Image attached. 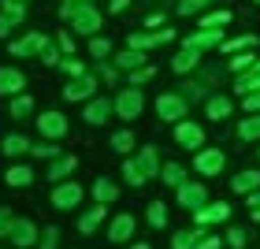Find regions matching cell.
<instances>
[{"label": "cell", "instance_id": "60d3db41", "mask_svg": "<svg viewBox=\"0 0 260 249\" xmlns=\"http://www.w3.org/2000/svg\"><path fill=\"white\" fill-rule=\"evenodd\" d=\"M60 67L67 71V75H75V78H78V75H86V67H82L78 60H60Z\"/></svg>", "mask_w": 260, "mask_h": 249}, {"label": "cell", "instance_id": "484cf974", "mask_svg": "<svg viewBox=\"0 0 260 249\" xmlns=\"http://www.w3.org/2000/svg\"><path fill=\"white\" fill-rule=\"evenodd\" d=\"M0 149H4V157H19V152L30 149V141L22 134H11V138H4V145H0Z\"/></svg>", "mask_w": 260, "mask_h": 249}, {"label": "cell", "instance_id": "5b68a950", "mask_svg": "<svg viewBox=\"0 0 260 249\" xmlns=\"http://www.w3.org/2000/svg\"><path fill=\"white\" fill-rule=\"evenodd\" d=\"M205 201H208V194H205V186L201 182H182L179 186V205L182 208H205Z\"/></svg>", "mask_w": 260, "mask_h": 249}, {"label": "cell", "instance_id": "6da1fadb", "mask_svg": "<svg viewBox=\"0 0 260 249\" xmlns=\"http://www.w3.org/2000/svg\"><path fill=\"white\" fill-rule=\"evenodd\" d=\"M141 108H145V97L130 86V89H123L119 97H115V112H119V119H138L141 115Z\"/></svg>", "mask_w": 260, "mask_h": 249}, {"label": "cell", "instance_id": "9c48e42d", "mask_svg": "<svg viewBox=\"0 0 260 249\" xmlns=\"http://www.w3.org/2000/svg\"><path fill=\"white\" fill-rule=\"evenodd\" d=\"M45 34H26V38H19V41H11V56H34V52H45Z\"/></svg>", "mask_w": 260, "mask_h": 249}, {"label": "cell", "instance_id": "1f68e13d", "mask_svg": "<svg viewBox=\"0 0 260 249\" xmlns=\"http://www.w3.org/2000/svg\"><path fill=\"white\" fill-rule=\"evenodd\" d=\"M149 223H152V227H164V223H168V208H164V201H152V205H149Z\"/></svg>", "mask_w": 260, "mask_h": 249}, {"label": "cell", "instance_id": "ee69618b", "mask_svg": "<svg viewBox=\"0 0 260 249\" xmlns=\"http://www.w3.org/2000/svg\"><path fill=\"white\" fill-rule=\"evenodd\" d=\"M30 152H34V157H56L60 145H30Z\"/></svg>", "mask_w": 260, "mask_h": 249}, {"label": "cell", "instance_id": "277c9868", "mask_svg": "<svg viewBox=\"0 0 260 249\" xmlns=\"http://www.w3.org/2000/svg\"><path fill=\"white\" fill-rule=\"evenodd\" d=\"M223 149H201L197 152V160H193V168H197V175H219L223 171Z\"/></svg>", "mask_w": 260, "mask_h": 249}, {"label": "cell", "instance_id": "ac0fdd59", "mask_svg": "<svg viewBox=\"0 0 260 249\" xmlns=\"http://www.w3.org/2000/svg\"><path fill=\"white\" fill-rule=\"evenodd\" d=\"M227 216H231V205H205V208L193 212V220L201 223V227H205V223H223Z\"/></svg>", "mask_w": 260, "mask_h": 249}, {"label": "cell", "instance_id": "52a82bcc", "mask_svg": "<svg viewBox=\"0 0 260 249\" xmlns=\"http://www.w3.org/2000/svg\"><path fill=\"white\" fill-rule=\"evenodd\" d=\"M38 130H41V138H63L67 134V119L60 112H45V115H38Z\"/></svg>", "mask_w": 260, "mask_h": 249}, {"label": "cell", "instance_id": "d590c367", "mask_svg": "<svg viewBox=\"0 0 260 249\" xmlns=\"http://www.w3.org/2000/svg\"><path fill=\"white\" fill-rule=\"evenodd\" d=\"M30 108H34L30 97H15V104H11V115H15V119H22V115H30Z\"/></svg>", "mask_w": 260, "mask_h": 249}, {"label": "cell", "instance_id": "603a6c76", "mask_svg": "<svg viewBox=\"0 0 260 249\" xmlns=\"http://www.w3.org/2000/svg\"><path fill=\"white\" fill-rule=\"evenodd\" d=\"M197 60H201V56H197V49H182V52L171 60V67L179 71V75H186V71H193V67H197Z\"/></svg>", "mask_w": 260, "mask_h": 249}, {"label": "cell", "instance_id": "ab89813d", "mask_svg": "<svg viewBox=\"0 0 260 249\" xmlns=\"http://www.w3.org/2000/svg\"><path fill=\"white\" fill-rule=\"evenodd\" d=\"M4 11H8V15H15V19H22V15H26L22 0H4Z\"/></svg>", "mask_w": 260, "mask_h": 249}, {"label": "cell", "instance_id": "d4e9b609", "mask_svg": "<svg viewBox=\"0 0 260 249\" xmlns=\"http://www.w3.org/2000/svg\"><path fill=\"white\" fill-rule=\"evenodd\" d=\"M227 115H231V101L227 97H212L208 101V119L219 123V119H227Z\"/></svg>", "mask_w": 260, "mask_h": 249}, {"label": "cell", "instance_id": "7c38bea8", "mask_svg": "<svg viewBox=\"0 0 260 249\" xmlns=\"http://www.w3.org/2000/svg\"><path fill=\"white\" fill-rule=\"evenodd\" d=\"M212 45H223V30H197L182 41V49H212Z\"/></svg>", "mask_w": 260, "mask_h": 249}, {"label": "cell", "instance_id": "7402d4cb", "mask_svg": "<svg viewBox=\"0 0 260 249\" xmlns=\"http://www.w3.org/2000/svg\"><path fill=\"white\" fill-rule=\"evenodd\" d=\"M75 168H78V160H75V157H63V160H56L52 168H49V175H45V179H49V182H60V179H67Z\"/></svg>", "mask_w": 260, "mask_h": 249}, {"label": "cell", "instance_id": "c3c4849f", "mask_svg": "<svg viewBox=\"0 0 260 249\" xmlns=\"http://www.w3.org/2000/svg\"><path fill=\"white\" fill-rule=\"evenodd\" d=\"M245 112H249V115H253V112H260V89L245 97Z\"/></svg>", "mask_w": 260, "mask_h": 249}, {"label": "cell", "instance_id": "816d5d0a", "mask_svg": "<svg viewBox=\"0 0 260 249\" xmlns=\"http://www.w3.org/2000/svg\"><path fill=\"white\" fill-rule=\"evenodd\" d=\"M249 208H260V190H253V194H249Z\"/></svg>", "mask_w": 260, "mask_h": 249}, {"label": "cell", "instance_id": "681fc988", "mask_svg": "<svg viewBox=\"0 0 260 249\" xmlns=\"http://www.w3.org/2000/svg\"><path fill=\"white\" fill-rule=\"evenodd\" d=\"M60 49H63V52H75V38H71V34H67V30L60 34Z\"/></svg>", "mask_w": 260, "mask_h": 249}, {"label": "cell", "instance_id": "7a4b0ae2", "mask_svg": "<svg viewBox=\"0 0 260 249\" xmlns=\"http://www.w3.org/2000/svg\"><path fill=\"white\" fill-rule=\"evenodd\" d=\"M71 26H75V34H97L101 30V11L89 8V4H82L75 15H71Z\"/></svg>", "mask_w": 260, "mask_h": 249}, {"label": "cell", "instance_id": "8d00e7d4", "mask_svg": "<svg viewBox=\"0 0 260 249\" xmlns=\"http://www.w3.org/2000/svg\"><path fill=\"white\" fill-rule=\"evenodd\" d=\"M245 67H256V56L253 52H242V56H234V60H231V71H245Z\"/></svg>", "mask_w": 260, "mask_h": 249}, {"label": "cell", "instance_id": "ffe728a7", "mask_svg": "<svg viewBox=\"0 0 260 249\" xmlns=\"http://www.w3.org/2000/svg\"><path fill=\"white\" fill-rule=\"evenodd\" d=\"M93 197H97L101 205H112V201L119 197V190H115V182H112V179H104V175H101V179L93 182Z\"/></svg>", "mask_w": 260, "mask_h": 249}, {"label": "cell", "instance_id": "30bf717a", "mask_svg": "<svg viewBox=\"0 0 260 249\" xmlns=\"http://www.w3.org/2000/svg\"><path fill=\"white\" fill-rule=\"evenodd\" d=\"M78 201H82V186L78 182H63V186L52 190V205L56 208H75Z\"/></svg>", "mask_w": 260, "mask_h": 249}, {"label": "cell", "instance_id": "e575fe53", "mask_svg": "<svg viewBox=\"0 0 260 249\" xmlns=\"http://www.w3.org/2000/svg\"><path fill=\"white\" fill-rule=\"evenodd\" d=\"M141 60H145V56H141V49H126V52L115 56V64H119V67H138Z\"/></svg>", "mask_w": 260, "mask_h": 249}, {"label": "cell", "instance_id": "5bb4252c", "mask_svg": "<svg viewBox=\"0 0 260 249\" xmlns=\"http://www.w3.org/2000/svg\"><path fill=\"white\" fill-rule=\"evenodd\" d=\"M175 38V30H156V34H130V49H152V45H164V41H171Z\"/></svg>", "mask_w": 260, "mask_h": 249}, {"label": "cell", "instance_id": "f5cc1de1", "mask_svg": "<svg viewBox=\"0 0 260 249\" xmlns=\"http://www.w3.org/2000/svg\"><path fill=\"white\" fill-rule=\"evenodd\" d=\"M130 249H149V245H145V242H134V245H130Z\"/></svg>", "mask_w": 260, "mask_h": 249}, {"label": "cell", "instance_id": "8992f818", "mask_svg": "<svg viewBox=\"0 0 260 249\" xmlns=\"http://www.w3.org/2000/svg\"><path fill=\"white\" fill-rule=\"evenodd\" d=\"M175 141H179L182 149H201L205 145V130H201L197 123H179L175 127Z\"/></svg>", "mask_w": 260, "mask_h": 249}, {"label": "cell", "instance_id": "44dd1931", "mask_svg": "<svg viewBox=\"0 0 260 249\" xmlns=\"http://www.w3.org/2000/svg\"><path fill=\"white\" fill-rule=\"evenodd\" d=\"M104 208H108V205H101V201H97V205H93L86 216L78 220V231H82V234H93V231H97V223L104 220Z\"/></svg>", "mask_w": 260, "mask_h": 249}, {"label": "cell", "instance_id": "f907efd6", "mask_svg": "<svg viewBox=\"0 0 260 249\" xmlns=\"http://www.w3.org/2000/svg\"><path fill=\"white\" fill-rule=\"evenodd\" d=\"M197 249H219V238H201Z\"/></svg>", "mask_w": 260, "mask_h": 249}, {"label": "cell", "instance_id": "74e56055", "mask_svg": "<svg viewBox=\"0 0 260 249\" xmlns=\"http://www.w3.org/2000/svg\"><path fill=\"white\" fill-rule=\"evenodd\" d=\"M212 0H182L179 4V15H193V11H201V8H208Z\"/></svg>", "mask_w": 260, "mask_h": 249}, {"label": "cell", "instance_id": "ba28073f", "mask_svg": "<svg viewBox=\"0 0 260 249\" xmlns=\"http://www.w3.org/2000/svg\"><path fill=\"white\" fill-rule=\"evenodd\" d=\"M8 238L15 242L19 249H30L34 242H38V227H34L30 220H15V223H11V234H8Z\"/></svg>", "mask_w": 260, "mask_h": 249}, {"label": "cell", "instance_id": "d6a6232c", "mask_svg": "<svg viewBox=\"0 0 260 249\" xmlns=\"http://www.w3.org/2000/svg\"><path fill=\"white\" fill-rule=\"evenodd\" d=\"M89 52L104 64V56H112V41H108V38H93V41H89Z\"/></svg>", "mask_w": 260, "mask_h": 249}, {"label": "cell", "instance_id": "836d02e7", "mask_svg": "<svg viewBox=\"0 0 260 249\" xmlns=\"http://www.w3.org/2000/svg\"><path fill=\"white\" fill-rule=\"evenodd\" d=\"M112 149L115 152H130L134 149V134H130V130H119V134L112 138Z\"/></svg>", "mask_w": 260, "mask_h": 249}, {"label": "cell", "instance_id": "83f0119b", "mask_svg": "<svg viewBox=\"0 0 260 249\" xmlns=\"http://www.w3.org/2000/svg\"><path fill=\"white\" fill-rule=\"evenodd\" d=\"M242 49H256V34H242L234 41H223V52H242Z\"/></svg>", "mask_w": 260, "mask_h": 249}, {"label": "cell", "instance_id": "cb8c5ba5", "mask_svg": "<svg viewBox=\"0 0 260 249\" xmlns=\"http://www.w3.org/2000/svg\"><path fill=\"white\" fill-rule=\"evenodd\" d=\"M4 182H8V186H19V190H22V186H30V182H34V171H30V168H22V164H19V168H8Z\"/></svg>", "mask_w": 260, "mask_h": 249}, {"label": "cell", "instance_id": "8fae6325", "mask_svg": "<svg viewBox=\"0 0 260 249\" xmlns=\"http://www.w3.org/2000/svg\"><path fill=\"white\" fill-rule=\"evenodd\" d=\"M93 89H97V78H93V75H78V78L63 89V97H67V101H86V97H93Z\"/></svg>", "mask_w": 260, "mask_h": 249}, {"label": "cell", "instance_id": "4316f807", "mask_svg": "<svg viewBox=\"0 0 260 249\" xmlns=\"http://www.w3.org/2000/svg\"><path fill=\"white\" fill-rule=\"evenodd\" d=\"M231 22V11H212V15L201 19V30H223Z\"/></svg>", "mask_w": 260, "mask_h": 249}, {"label": "cell", "instance_id": "d6986e66", "mask_svg": "<svg viewBox=\"0 0 260 249\" xmlns=\"http://www.w3.org/2000/svg\"><path fill=\"white\" fill-rule=\"evenodd\" d=\"M231 186H234V194H253V190H260V171H242V175H234Z\"/></svg>", "mask_w": 260, "mask_h": 249}, {"label": "cell", "instance_id": "b9f144b4", "mask_svg": "<svg viewBox=\"0 0 260 249\" xmlns=\"http://www.w3.org/2000/svg\"><path fill=\"white\" fill-rule=\"evenodd\" d=\"M15 22H19V19H15V15H8V11H4V15H0V38H8Z\"/></svg>", "mask_w": 260, "mask_h": 249}, {"label": "cell", "instance_id": "bcb514c9", "mask_svg": "<svg viewBox=\"0 0 260 249\" xmlns=\"http://www.w3.org/2000/svg\"><path fill=\"white\" fill-rule=\"evenodd\" d=\"M227 242H231L234 249H242V245H245V231H238V227H234V231H227Z\"/></svg>", "mask_w": 260, "mask_h": 249}, {"label": "cell", "instance_id": "f1b7e54d", "mask_svg": "<svg viewBox=\"0 0 260 249\" xmlns=\"http://www.w3.org/2000/svg\"><path fill=\"white\" fill-rule=\"evenodd\" d=\"M238 138H245V141H256V138H260V115H253V119H242Z\"/></svg>", "mask_w": 260, "mask_h": 249}, {"label": "cell", "instance_id": "7dc6e473", "mask_svg": "<svg viewBox=\"0 0 260 249\" xmlns=\"http://www.w3.org/2000/svg\"><path fill=\"white\" fill-rule=\"evenodd\" d=\"M41 60L45 64H52V67H60V52L52 49V45H45V52H41Z\"/></svg>", "mask_w": 260, "mask_h": 249}, {"label": "cell", "instance_id": "9a60e30c", "mask_svg": "<svg viewBox=\"0 0 260 249\" xmlns=\"http://www.w3.org/2000/svg\"><path fill=\"white\" fill-rule=\"evenodd\" d=\"M130 164L141 171V179H145V182L152 179V175H160V168H156V149H152V145H145V149L138 152V160H130Z\"/></svg>", "mask_w": 260, "mask_h": 249}, {"label": "cell", "instance_id": "f6af8a7d", "mask_svg": "<svg viewBox=\"0 0 260 249\" xmlns=\"http://www.w3.org/2000/svg\"><path fill=\"white\" fill-rule=\"evenodd\" d=\"M56 238H60V231L49 227V231H45V238H41V249H56Z\"/></svg>", "mask_w": 260, "mask_h": 249}, {"label": "cell", "instance_id": "2e32d148", "mask_svg": "<svg viewBox=\"0 0 260 249\" xmlns=\"http://www.w3.org/2000/svg\"><path fill=\"white\" fill-rule=\"evenodd\" d=\"M108 238H112V242H126V238H134V216H130V212H123V216H115V220H112Z\"/></svg>", "mask_w": 260, "mask_h": 249}, {"label": "cell", "instance_id": "f546056e", "mask_svg": "<svg viewBox=\"0 0 260 249\" xmlns=\"http://www.w3.org/2000/svg\"><path fill=\"white\" fill-rule=\"evenodd\" d=\"M197 242H201V234H193V231H179V234L171 238L175 249H197Z\"/></svg>", "mask_w": 260, "mask_h": 249}, {"label": "cell", "instance_id": "f35d334b", "mask_svg": "<svg viewBox=\"0 0 260 249\" xmlns=\"http://www.w3.org/2000/svg\"><path fill=\"white\" fill-rule=\"evenodd\" d=\"M11 223H15L11 208H0V238H8V234H11Z\"/></svg>", "mask_w": 260, "mask_h": 249}, {"label": "cell", "instance_id": "4fadbf2b", "mask_svg": "<svg viewBox=\"0 0 260 249\" xmlns=\"http://www.w3.org/2000/svg\"><path fill=\"white\" fill-rule=\"evenodd\" d=\"M22 86H26L22 71H15V67H0V93H4V97H15V93H22Z\"/></svg>", "mask_w": 260, "mask_h": 249}, {"label": "cell", "instance_id": "4dcf8cb0", "mask_svg": "<svg viewBox=\"0 0 260 249\" xmlns=\"http://www.w3.org/2000/svg\"><path fill=\"white\" fill-rule=\"evenodd\" d=\"M160 175H164V182H168V186H182V182H186V171L179 168V164H168Z\"/></svg>", "mask_w": 260, "mask_h": 249}, {"label": "cell", "instance_id": "e0dca14e", "mask_svg": "<svg viewBox=\"0 0 260 249\" xmlns=\"http://www.w3.org/2000/svg\"><path fill=\"white\" fill-rule=\"evenodd\" d=\"M112 115V101H104V97H97V101H89L86 104V123L89 127H101L104 119Z\"/></svg>", "mask_w": 260, "mask_h": 249}, {"label": "cell", "instance_id": "3957f363", "mask_svg": "<svg viewBox=\"0 0 260 249\" xmlns=\"http://www.w3.org/2000/svg\"><path fill=\"white\" fill-rule=\"evenodd\" d=\"M156 112L168 123H175V119H182V115H186V101L179 97V93H160V97H156Z\"/></svg>", "mask_w": 260, "mask_h": 249}, {"label": "cell", "instance_id": "7bdbcfd3", "mask_svg": "<svg viewBox=\"0 0 260 249\" xmlns=\"http://www.w3.org/2000/svg\"><path fill=\"white\" fill-rule=\"evenodd\" d=\"M149 78H152V67H141V71L130 75V86H141V82H149Z\"/></svg>", "mask_w": 260, "mask_h": 249}]
</instances>
